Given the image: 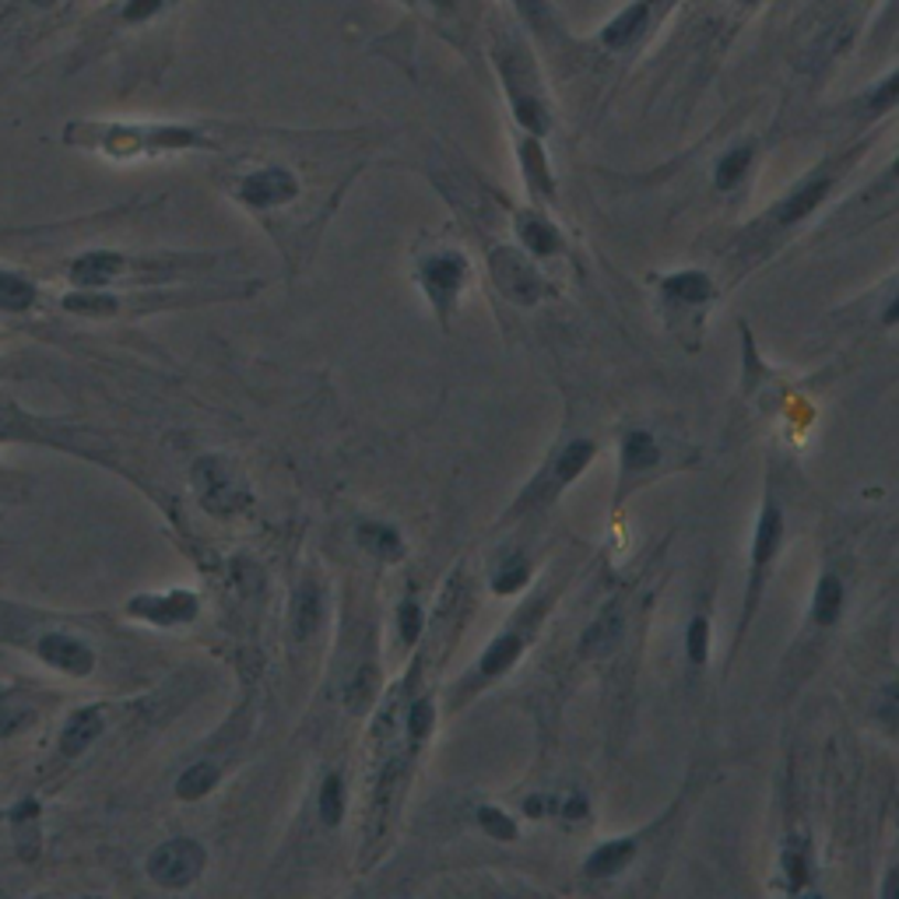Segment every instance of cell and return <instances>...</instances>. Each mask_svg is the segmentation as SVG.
<instances>
[{
	"instance_id": "cell-25",
	"label": "cell",
	"mask_w": 899,
	"mask_h": 899,
	"mask_svg": "<svg viewBox=\"0 0 899 899\" xmlns=\"http://www.w3.org/2000/svg\"><path fill=\"white\" fill-rule=\"evenodd\" d=\"M35 302V289L18 275H0V310L22 313Z\"/></svg>"
},
{
	"instance_id": "cell-27",
	"label": "cell",
	"mask_w": 899,
	"mask_h": 899,
	"mask_svg": "<svg viewBox=\"0 0 899 899\" xmlns=\"http://www.w3.org/2000/svg\"><path fill=\"white\" fill-rule=\"evenodd\" d=\"M215 780H218V770L212 767V762H197V767H190L183 777H180V783H176V791H180V798H201V794H207L215 788Z\"/></svg>"
},
{
	"instance_id": "cell-30",
	"label": "cell",
	"mask_w": 899,
	"mask_h": 899,
	"mask_svg": "<svg viewBox=\"0 0 899 899\" xmlns=\"http://www.w3.org/2000/svg\"><path fill=\"white\" fill-rule=\"evenodd\" d=\"M685 654L693 664H706V657H710V622H706V616H696L693 622H688Z\"/></svg>"
},
{
	"instance_id": "cell-45",
	"label": "cell",
	"mask_w": 899,
	"mask_h": 899,
	"mask_svg": "<svg viewBox=\"0 0 899 899\" xmlns=\"http://www.w3.org/2000/svg\"><path fill=\"white\" fill-rule=\"evenodd\" d=\"M886 323H899V292H896V299L889 302V310H886Z\"/></svg>"
},
{
	"instance_id": "cell-9",
	"label": "cell",
	"mask_w": 899,
	"mask_h": 899,
	"mask_svg": "<svg viewBox=\"0 0 899 899\" xmlns=\"http://www.w3.org/2000/svg\"><path fill=\"white\" fill-rule=\"evenodd\" d=\"M197 485H201V495H204L207 510H215V513L233 510L243 500L236 478H228V471H225L222 461H204L197 468Z\"/></svg>"
},
{
	"instance_id": "cell-44",
	"label": "cell",
	"mask_w": 899,
	"mask_h": 899,
	"mask_svg": "<svg viewBox=\"0 0 899 899\" xmlns=\"http://www.w3.org/2000/svg\"><path fill=\"white\" fill-rule=\"evenodd\" d=\"M552 805H556V801H552V798H545V794H534V798H527L524 812H527L531 818H545V815L552 812Z\"/></svg>"
},
{
	"instance_id": "cell-26",
	"label": "cell",
	"mask_w": 899,
	"mask_h": 899,
	"mask_svg": "<svg viewBox=\"0 0 899 899\" xmlns=\"http://www.w3.org/2000/svg\"><path fill=\"white\" fill-rule=\"evenodd\" d=\"M752 165V148H735L728 151L720 162H717V186L720 190H731L735 183L745 180V172H749Z\"/></svg>"
},
{
	"instance_id": "cell-22",
	"label": "cell",
	"mask_w": 899,
	"mask_h": 899,
	"mask_svg": "<svg viewBox=\"0 0 899 899\" xmlns=\"http://www.w3.org/2000/svg\"><path fill=\"white\" fill-rule=\"evenodd\" d=\"M516 228H521V239H524L527 250H531V254H538V257L556 254L559 246H563V239H559V233H556V225L545 222V218H538V215H521V218H516Z\"/></svg>"
},
{
	"instance_id": "cell-20",
	"label": "cell",
	"mask_w": 899,
	"mask_h": 899,
	"mask_svg": "<svg viewBox=\"0 0 899 899\" xmlns=\"http://www.w3.org/2000/svg\"><path fill=\"white\" fill-rule=\"evenodd\" d=\"M103 731V717L99 710H78L64 728V738H61V752L64 756H82L88 745L99 738Z\"/></svg>"
},
{
	"instance_id": "cell-36",
	"label": "cell",
	"mask_w": 899,
	"mask_h": 899,
	"mask_svg": "<svg viewBox=\"0 0 899 899\" xmlns=\"http://www.w3.org/2000/svg\"><path fill=\"white\" fill-rule=\"evenodd\" d=\"M432 724H436V710H432L429 699H418V703L408 706V731H411L415 741H422L432 731Z\"/></svg>"
},
{
	"instance_id": "cell-50",
	"label": "cell",
	"mask_w": 899,
	"mask_h": 899,
	"mask_svg": "<svg viewBox=\"0 0 899 899\" xmlns=\"http://www.w3.org/2000/svg\"><path fill=\"white\" fill-rule=\"evenodd\" d=\"M745 4H752V0H745Z\"/></svg>"
},
{
	"instance_id": "cell-49",
	"label": "cell",
	"mask_w": 899,
	"mask_h": 899,
	"mask_svg": "<svg viewBox=\"0 0 899 899\" xmlns=\"http://www.w3.org/2000/svg\"><path fill=\"white\" fill-rule=\"evenodd\" d=\"M432 4H443V0H432Z\"/></svg>"
},
{
	"instance_id": "cell-48",
	"label": "cell",
	"mask_w": 899,
	"mask_h": 899,
	"mask_svg": "<svg viewBox=\"0 0 899 899\" xmlns=\"http://www.w3.org/2000/svg\"><path fill=\"white\" fill-rule=\"evenodd\" d=\"M892 169H896V180H899V159H896V165H892Z\"/></svg>"
},
{
	"instance_id": "cell-15",
	"label": "cell",
	"mask_w": 899,
	"mask_h": 899,
	"mask_svg": "<svg viewBox=\"0 0 899 899\" xmlns=\"http://www.w3.org/2000/svg\"><path fill=\"white\" fill-rule=\"evenodd\" d=\"M833 190V176H815V180H809L805 186H798L794 194L783 201L780 207H777V222L780 225H794V222H801V218H809L815 207L826 201V194Z\"/></svg>"
},
{
	"instance_id": "cell-21",
	"label": "cell",
	"mask_w": 899,
	"mask_h": 899,
	"mask_svg": "<svg viewBox=\"0 0 899 899\" xmlns=\"http://www.w3.org/2000/svg\"><path fill=\"white\" fill-rule=\"evenodd\" d=\"M124 271V257L120 254H85L82 260H74L71 267V281H78V285H106L113 275H120Z\"/></svg>"
},
{
	"instance_id": "cell-7",
	"label": "cell",
	"mask_w": 899,
	"mask_h": 899,
	"mask_svg": "<svg viewBox=\"0 0 899 899\" xmlns=\"http://www.w3.org/2000/svg\"><path fill=\"white\" fill-rule=\"evenodd\" d=\"M464 275H468V264L457 254H436L422 264V289L429 292L439 313L453 310L457 292H461V285H464Z\"/></svg>"
},
{
	"instance_id": "cell-24",
	"label": "cell",
	"mask_w": 899,
	"mask_h": 899,
	"mask_svg": "<svg viewBox=\"0 0 899 899\" xmlns=\"http://www.w3.org/2000/svg\"><path fill=\"white\" fill-rule=\"evenodd\" d=\"M323 619V598H320V590L306 584L299 590V598H296V633L299 636H310L313 629L320 625Z\"/></svg>"
},
{
	"instance_id": "cell-40",
	"label": "cell",
	"mask_w": 899,
	"mask_h": 899,
	"mask_svg": "<svg viewBox=\"0 0 899 899\" xmlns=\"http://www.w3.org/2000/svg\"><path fill=\"white\" fill-rule=\"evenodd\" d=\"M878 717H882L889 728H899V682L889 685L882 699H878Z\"/></svg>"
},
{
	"instance_id": "cell-17",
	"label": "cell",
	"mask_w": 899,
	"mask_h": 899,
	"mask_svg": "<svg viewBox=\"0 0 899 899\" xmlns=\"http://www.w3.org/2000/svg\"><path fill=\"white\" fill-rule=\"evenodd\" d=\"M839 616H844V584H839L836 572H826V577L818 580L815 598H812V622L818 629H830V625H836Z\"/></svg>"
},
{
	"instance_id": "cell-39",
	"label": "cell",
	"mask_w": 899,
	"mask_h": 899,
	"mask_svg": "<svg viewBox=\"0 0 899 899\" xmlns=\"http://www.w3.org/2000/svg\"><path fill=\"white\" fill-rule=\"evenodd\" d=\"M516 8H521V14L527 18V22L534 29H552V11H548V0H513Z\"/></svg>"
},
{
	"instance_id": "cell-32",
	"label": "cell",
	"mask_w": 899,
	"mask_h": 899,
	"mask_svg": "<svg viewBox=\"0 0 899 899\" xmlns=\"http://www.w3.org/2000/svg\"><path fill=\"white\" fill-rule=\"evenodd\" d=\"M531 577V569L524 559H506L500 569H495V577H492V587H495V595H516Z\"/></svg>"
},
{
	"instance_id": "cell-12",
	"label": "cell",
	"mask_w": 899,
	"mask_h": 899,
	"mask_svg": "<svg viewBox=\"0 0 899 899\" xmlns=\"http://www.w3.org/2000/svg\"><path fill=\"white\" fill-rule=\"evenodd\" d=\"M130 611H133V616H145L151 622H159V625L186 622V619H194L197 598L186 595V590H176V595H169V598H138V601H130Z\"/></svg>"
},
{
	"instance_id": "cell-31",
	"label": "cell",
	"mask_w": 899,
	"mask_h": 899,
	"mask_svg": "<svg viewBox=\"0 0 899 899\" xmlns=\"http://www.w3.org/2000/svg\"><path fill=\"white\" fill-rule=\"evenodd\" d=\"M320 815L328 826H338L341 815H344V783L341 777H328L320 788Z\"/></svg>"
},
{
	"instance_id": "cell-2",
	"label": "cell",
	"mask_w": 899,
	"mask_h": 899,
	"mask_svg": "<svg viewBox=\"0 0 899 899\" xmlns=\"http://www.w3.org/2000/svg\"><path fill=\"white\" fill-rule=\"evenodd\" d=\"M780 542H783V516H780V506L777 503H767L759 513V524H756V538H752V566H749V601L741 608V629L738 636L749 629L756 608H759V598H762V587H767V572L777 559L780 552Z\"/></svg>"
},
{
	"instance_id": "cell-42",
	"label": "cell",
	"mask_w": 899,
	"mask_h": 899,
	"mask_svg": "<svg viewBox=\"0 0 899 899\" xmlns=\"http://www.w3.org/2000/svg\"><path fill=\"white\" fill-rule=\"evenodd\" d=\"M559 815H566L569 822H577V818H587V798L584 794H569L563 805H559Z\"/></svg>"
},
{
	"instance_id": "cell-14",
	"label": "cell",
	"mask_w": 899,
	"mask_h": 899,
	"mask_svg": "<svg viewBox=\"0 0 899 899\" xmlns=\"http://www.w3.org/2000/svg\"><path fill=\"white\" fill-rule=\"evenodd\" d=\"M40 654L46 664L61 667L67 675H88L92 672V650L71 636H46L40 643Z\"/></svg>"
},
{
	"instance_id": "cell-34",
	"label": "cell",
	"mask_w": 899,
	"mask_h": 899,
	"mask_svg": "<svg viewBox=\"0 0 899 899\" xmlns=\"http://www.w3.org/2000/svg\"><path fill=\"white\" fill-rule=\"evenodd\" d=\"M172 0H124L120 11H117V22L120 25H141L148 18H156L159 11H165Z\"/></svg>"
},
{
	"instance_id": "cell-4",
	"label": "cell",
	"mask_w": 899,
	"mask_h": 899,
	"mask_svg": "<svg viewBox=\"0 0 899 899\" xmlns=\"http://www.w3.org/2000/svg\"><path fill=\"white\" fill-rule=\"evenodd\" d=\"M590 461H595V443H590V439H572V443H566L556 457H552V468H545V474L524 492L521 503L531 506V503L552 500V495L563 492L572 482V478H580Z\"/></svg>"
},
{
	"instance_id": "cell-23",
	"label": "cell",
	"mask_w": 899,
	"mask_h": 899,
	"mask_svg": "<svg viewBox=\"0 0 899 899\" xmlns=\"http://www.w3.org/2000/svg\"><path fill=\"white\" fill-rule=\"evenodd\" d=\"M358 542L366 545L370 556L376 559H400L405 556V542L390 524H362L358 527Z\"/></svg>"
},
{
	"instance_id": "cell-10",
	"label": "cell",
	"mask_w": 899,
	"mask_h": 899,
	"mask_svg": "<svg viewBox=\"0 0 899 899\" xmlns=\"http://www.w3.org/2000/svg\"><path fill=\"white\" fill-rule=\"evenodd\" d=\"M657 4L661 8H667L672 4V0H636L633 8H625L616 22H608V29L601 32V43L604 46H611V50H622V46H629L636 40V35L646 29V22H650V14L657 11Z\"/></svg>"
},
{
	"instance_id": "cell-47",
	"label": "cell",
	"mask_w": 899,
	"mask_h": 899,
	"mask_svg": "<svg viewBox=\"0 0 899 899\" xmlns=\"http://www.w3.org/2000/svg\"><path fill=\"white\" fill-rule=\"evenodd\" d=\"M32 4H35V8H50V4H53V0H32Z\"/></svg>"
},
{
	"instance_id": "cell-33",
	"label": "cell",
	"mask_w": 899,
	"mask_h": 899,
	"mask_svg": "<svg viewBox=\"0 0 899 899\" xmlns=\"http://www.w3.org/2000/svg\"><path fill=\"white\" fill-rule=\"evenodd\" d=\"M478 826H482L492 839H503V844H510V839H516V822L506 815V812H500V809H478Z\"/></svg>"
},
{
	"instance_id": "cell-13",
	"label": "cell",
	"mask_w": 899,
	"mask_h": 899,
	"mask_svg": "<svg viewBox=\"0 0 899 899\" xmlns=\"http://www.w3.org/2000/svg\"><path fill=\"white\" fill-rule=\"evenodd\" d=\"M636 857V839L633 836H619L608 839L598 850H590V857L584 860V871L590 878H616L619 871H625L629 860Z\"/></svg>"
},
{
	"instance_id": "cell-46",
	"label": "cell",
	"mask_w": 899,
	"mask_h": 899,
	"mask_svg": "<svg viewBox=\"0 0 899 899\" xmlns=\"http://www.w3.org/2000/svg\"><path fill=\"white\" fill-rule=\"evenodd\" d=\"M882 896H899V871H892V882L882 886Z\"/></svg>"
},
{
	"instance_id": "cell-38",
	"label": "cell",
	"mask_w": 899,
	"mask_h": 899,
	"mask_svg": "<svg viewBox=\"0 0 899 899\" xmlns=\"http://www.w3.org/2000/svg\"><path fill=\"white\" fill-rule=\"evenodd\" d=\"M896 103H899V71L871 92L868 106H871V113H886V109H892Z\"/></svg>"
},
{
	"instance_id": "cell-16",
	"label": "cell",
	"mask_w": 899,
	"mask_h": 899,
	"mask_svg": "<svg viewBox=\"0 0 899 899\" xmlns=\"http://www.w3.org/2000/svg\"><path fill=\"white\" fill-rule=\"evenodd\" d=\"M622 611H619V604H608L601 616L590 622V629L584 633V654H611V650L619 646V640H622Z\"/></svg>"
},
{
	"instance_id": "cell-3",
	"label": "cell",
	"mask_w": 899,
	"mask_h": 899,
	"mask_svg": "<svg viewBox=\"0 0 899 899\" xmlns=\"http://www.w3.org/2000/svg\"><path fill=\"white\" fill-rule=\"evenodd\" d=\"M500 67H503V78L510 85V99H513V109H516V120H521L531 133H545L548 130V113H545V103L538 99V92H534V71L527 64L524 53H503L500 56Z\"/></svg>"
},
{
	"instance_id": "cell-37",
	"label": "cell",
	"mask_w": 899,
	"mask_h": 899,
	"mask_svg": "<svg viewBox=\"0 0 899 899\" xmlns=\"http://www.w3.org/2000/svg\"><path fill=\"white\" fill-rule=\"evenodd\" d=\"M397 629H400V640L405 643H415L418 633H422V611H418L415 601H405L397 608Z\"/></svg>"
},
{
	"instance_id": "cell-43",
	"label": "cell",
	"mask_w": 899,
	"mask_h": 899,
	"mask_svg": "<svg viewBox=\"0 0 899 899\" xmlns=\"http://www.w3.org/2000/svg\"><path fill=\"white\" fill-rule=\"evenodd\" d=\"M370 688H373V672H358L355 688H349V699H352L355 706H362V703H366V696H370Z\"/></svg>"
},
{
	"instance_id": "cell-35",
	"label": "cell",
	"mask_w": 899,
	"mask_h": 899,
	"mask_svg": "<svg viewBox=\"0 0 899 899\" xmlns=\"http://www.w3.org/2000/svg\"><path fill=\"white\" fill-rule=\"evenodd\" d=\"M521 159H524V165H527V180H531V186H538V190H545V194H552V180H548L545 156H542L538 141H527L524 151H521Z\"/></svg>"
},
{
	"instance_id": "cell-18",
	"label": "cell",
	"mask_w": 899,
	"mask_h": 899,
	"mask_svg": "<svg viewBox=\"0 0 899 899\" xmlns=\"http://www.w3.org/2000/svg\"><path fill=\"white\" fill-rule=\"evenodd\" d=\"M664 296L682 306H699L714 296V281L703 271H678L664 278Z\"/></svg>"
},
{
	"instance_id": "cell-6",
	"label": "cell",
	"mask_w": 899,
	"mask_h": 899,
	"mask_svg": "<svg viewBox=\"0 0 899 899\" xmlns=\"http://www.w3.org/2000/svg\"><path fill=\"white\" fill-rule=\"evenodd\" d=\"M492 278L495 285L513 299V302H521V306H531V302H538L542 299V278L534 275V267L516 254V250H495L492 260Z\"/></svg>"
},
{
	"instance_id": "cell-1",
	"label": "cell",
	"mask_w": 899,
	"mask_h": 899,
	"mask_svg": "<svg viewBox=\"0 0 899 899\" xmlns=\"http://www.w3.org/2000/svg\"><path fill=\"white\" fill-rule=\"evenodd\" d=\"M92 145L106 148L109 156H133V151H165V148H194L204 145L197 130L186 127H103L92 130Z\"/></svg>"
},
{
	"instance_id": "cell-5",
	"label": "cell",
	"mask_w": 899,
	"mask_h": 899,
	"mask_svg": "<svg viewBox=\"0 0 899 899\" xmlns=\"http://www.w3.org/2000/svg\"><path fill=\"white\" fill-rule=\"evenodd\" d=\"M204 868V847L194 839H172V844L159 847L148 860V871L159 886L183 889L190 886Z\"/></svg>"
},
{
	"instance_id": "cell-28",
	"label": "cell",
	"mask_w": 899,
	"mask_h": 899,
	"mask_svg": "<svg viewBox=\"0 0 899 899\" xmlns=\"http://www.w3.org/2000/svg\"><path fill=\"white\" fill-rule=\"evenodd\" d=\"M780 868H783V875H788V889H805V882H809V875H812V865H809V854H805V847L801 844H791L788 850L780 854Z\"/></svg>"
},
{
	"instance_id": "cell-11",
	"label": "cell",
	"mask_w": 899,
	"mask_h": 899,
	"mask_svg": "<svg viewBox=\"0 0 899 899\" xmlns=\"http://www.w3.org/2000/svg\"><path fill=\"white\" fill-rule=\"evenodd\" d=\"M524 643H527V633H521V629H510V633L495 636V640L489 643V650L482 654V661H478V672H474V675L482 678V682L506 675L510 667L516 664V657L524 654Z\"/></svg>"
},
{
	"instance_id": "cell-41",
	"label": "cell",
	"mask_w": 899,
	"mask_h": 899,
	"mask_svg": "<svg viewBox=\"0 0 899 899\" xmlns=\"http://www.w3.org/2000/svg\"><path fill=\"white\" fill-rule=\"evenodd\" d=\"M67 310H74V313H106V310H113V299L71 296V299H67Z\"/></svg>"
},
{
	"instance_id": "cell-29",
	"label": "cell",
	"mask_w": 899,
	"mask_h": 899,
	"mask_svg": "<svg viewBox=\"0 0 899 899\" xmlns=\"http://www.w3.org/2000/svg\"><path fill=\"white\" fill-rule=\"evenodd\" d=\"M35 801H25L22 809L14 812V836H18V847H22V857H32L35 854V844H40V833H35Z\"/></svg>"
},
{
	"instance_id": "cell-19",
	"label": "cell",
	"mask_w": 899,
	"mask_h": 899,
	"mask_svg": "<svg viewBox=\"0 0 899 899\" xmlns=\"http://www.w3.org/2000/svg\"><path fill=\"white\" fill-rule=\"evenodd\" d=\"M661 461V447L657 439L643 432V429H633L625 439H622V471L625 474H640V471H650Z\"/></svg>"
},
{
	"instance_id": "cell-8",
	"label": "cell",
	"mask_w": 899,
	"mask_h": 899,
	"mask_svg": "<svg viewBox=\"0 0 899 899\" xmlns=\"http://www.w3.org/2000/svg\"><path fill=\"white\" fill-rule=\"evenodd\" d=\"M296 194H299V180L281 165L257 169L239 183V201L250 207H278V204H289Z\"/></svg>"
}]
</instances>
